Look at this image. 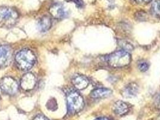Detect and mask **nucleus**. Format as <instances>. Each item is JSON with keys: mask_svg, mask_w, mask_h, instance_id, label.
<instances>
[{"mask_svg": "<svg viewBox=\"0 0 160 120\" xmlns=\"http://www.w3.org/2000/svg\"><path fill=\"white\" fill-rule=\"evenodd\" d=\"M36 60L34 53L29 49L20 50L15 56L16 64L22 70H28L32 69L36 63Z\"/></svg>", "mask_w": 160, "mask_h": 120, "instance_id": "f257e3e1", "label": "nucleus"}, {"mask_svg": "<svg viewBox=\"0 0 160 120\" xmlns=\"http://www.w3.org/2000/svg\"><path fill=\"white\" fill-rule=\"evenodd\" d=\"M18 17V13L14 8L0 7V27H12L16 24Z\"/></svg>", "mask_w": 160, "mask_h": 120, "instance_id": "f03ea898", "label": "nucleus"}, {"mask_svg": "<svg viewBox=\"0 0 160 120\" xmlns=\"http://www.w3.org/2000/svg\"><path fill=\"white\" fill-rule=\"evenodd\" d=\"M68 112L70 114H75L80 112L84 108V102L82 97L74 90L70 91L66 96Z\"/></svg>", "mask_w": 160, "mask_h": 120, "instance_id": "7ed1b4c3", "label": "nucleus"}, {"mask_svg": "<svg viewBox=\"0 0 160 120\" xmlns=\"http://www.w3.org/2000/svg\"><path fill=\"white\" fill-rule=\"evenodd\" d=\"M131 58L130 54L125 50H118L110 54L107 58L108 64L114 68H120L128 65Z\"/></svg>", "mask_w": 160, "mask_h": 120, "instance_id": "20e7f679", "label": "nucleus"}, {"mask_svg": "<svg viewBox=\"0 0 160 120\" xmlns=\"http://www.w3.org/2000/svg\"><path fill=\"white\" fill-rule=\"evenodd\" d=\"M0 88L10 95L15 94L18 89V84L16 80L11 77H5L0 80Z\"/></svg>", "mask_w": 160, "mask_h": 120, "instance_id": "39448f33", "label": "nucleus"}, {"mask_svg": "<svg viewBox=\"0 0 160 120\" xmlns=\"http://www.w3.org/2000/svg\"><path fill=\"white\" fill-rule=\"evenodd\" d=\"M13 50L8 45L0 46V68L6 67L12 62Z\"/></svg>", "mask_w": 160, "mask_h": 120, "instance_id": "423d86ee", "label": "nucleus"}, {"mask_svg": "<svg viewBox=\"0 0 160 120\" xmlns=\"http://www.w3.org/2000/svg\"><path fill=\"white\" fill-rule=\"evenodd\" d=\"M36 84V79L32 73H27L21 80V87L24 90L30 91L34 88Z\"/></svg>", "mask_w": 160, "mask_h": 120, "instance_id": "0eeeda50", "label": "nucleus"}, {"mask_svg": "<svg viewBox=\"0 0 160 120\" xmlns=\"http://www.w3.org/2000/svg\"><path fill=\"white\" fill-rule=\"evenodd\" d=\"M49 13L54 17L62 19L67 16V11L64 6L60 3H55L49 8Z\"/></svg>", "mask_w": 160, "mask_h": 120, "instance_id": "6e6552de", "label": "nucleus"}, {"mask_svg": "<svg viewBox=\"0 0 160 120\" xmlns=\"http://www.w3.org/2000/svg\"><path fill=\"white\" fill-rule=\"evenodd\" d=\"M138 91V87L134 82H131L127 85L122 91V94L125 98H132L136 97Z\"/></svg>", "mask_w": 160, "mask_h": 120, "instance_id": "1a4fd4ad", "label": "nucleus"}, {"mask_svg": "<svg viewBox=\"0 0 160 120\" xmlns=\"http://www.w3.org/2000/svg\"><path fill=\"white\" fill-rule=\"evenodd\" d=\"M72 82L75 88L80 90L87 88L89 84L88 78L81 74H77L74 76L72 78Z\"/></svg>", "mask_w": 160, "mask_h": 120, "instance_id": "9d476101", "label": "nucleus"}, {"mask_svg": "<svg viewBox=\"0 0 160 120\" xmlns=\"http://www.w3.org/2000/svg\"><path fill=\"white\" fill-rule=\"evenodd\" d=\"M112 91L108 88H96L91 92L90 96L95 99L103 98L112 95Z\"/></svg>", "mask_w": 160, "mask_h": 120, "instance_id": "9b49d317", "label": "nucleus"}, {"mask_svg": "<svg viewBox=\"0 0 160 120\" xmlns=\"http://www.w3.org/2000/svg\"><path fill=\"white\" fill-rule=\"evenodd\" d=\"M112 110L114 112L120 116H123L127 114L129 111V107L128 104L123 101L119 100L113 105Z\"/></svg>", "mask_w": 160, "mask_h": 120, "instance_id": "f8f14e48", "label": "nucleus"}, {"mask_svg": "<svg viewBox=\"0 0 160 120\" xmlns=\"http://www.w3.org/2000/svg\"><path fill=\"white\" fill-rule=\"evenodd\" d=\"M52 25L51 19L49 17L44 16L42 17L38 22V28L40 32H46L48 31Z\"/></svg>", "mask_w": 160, "mask_h": 120, "instance_id": "ddd939ff", "label": "nucleus"}, {"mask_svg": "<svg viewBox=\"0 0 160 120\" xmlns=\"http://www.w3.org/2000/svg\"><path fill=\"white\" fill-rule=\"evenodd\" d=\"M152 11L155 15L160 17V0H155L152 4Z\"/></svg>", "mask_w": 160, "mask_h": 120, "instance_id": "4468645a", "label": "nucleus"}, {"mask_svg": "<svg viewBox=\"0 0 160 120\" xmlns=\"http://www.w3.org/2000/svg\"><path fill=\"white\" fill-rule=\"evenodd\" d=\"M119 45L121 47L125 49V50L127 52L128 50H132L133 49V46H132V45H131L130 43H129L126 41L121 40L119 41Z\"/></svg>", "mask_w": 160, "mask_h": 120, "instance_id": "2eb2a0df", "label": "nucleus"}, {"mask_svg": "<svg viewBox=\"0 0 160 120\" xmlns=\"http://www.w3.org/2000/svg\"><path fill=\"white\" fill-rule=\"evenodd\" d=\"M149 67V64L144 61H142L138 64V68L141 72H146Z\"/></svg>", "mask_w": 160, "mask_h": 120, "instance_id": "dca6fc26", "label": "nucleus"}, {"mask_svg": "<svg viewBox=\"0 0 160 120\" xmlns=\"http://www.w3.org/2000/svg\"><path fill=\"white\" fill-rule=\"evenodd\" d=\"M68 1L73 2L78 8H82L84 6L83 0H68Z\"/></svg>", "mask_w": 160, "mask_h": 120, "instance_id": "f3484780", "label": "nucleus"}, {"mask_svg": "<svg viewBox=\"0 0 160 120\" xmlns=\"http://www.w3.org/2000/svg\"><path fill=\"white\" fill-rule=\"evenodd\" d=\"M33 120H49L48 118H47L45 116L43 115H37Z\"/></svg>", "mask_w": 160, "mask_h": 120, "instance_id": "a211bd4d", "label": "nucleus"}, {"mask_svg": "<svg viewBox=\"0 0 160 120\" xmlns=\"http://www.w3.org/2000/svg\"><path fill=\"white\" fill-rule=\"evenodd\" d=\"M152 0H135V1L139 4H148L151 2Z\"/></svg>", "mask_w": 160, "mask_h": 120, "instance_id": "6ab92c4d", "label": "nucleus"}, {"mask_svg": "<svg viewBox=\"0 0 160 120\" xmlns=\"http://www.w3.org/2000/svg\"><path fill=\"white\" fill-rule=\"evenodd\" d=\"M95 120H112V119H110V118H108V117H99V118H97Z\"/></svg>", "mask_w": 160, "mask_h": 120, "instance_id": "aec40b11", "label": "nucleus"}, {"mask_svg": "<svg viewBox=\"0 0 160 120\" xmlns=\"http://www.w3.org/2000/svg\"><path fill=\"white\" fill-rule=\"evenodd\" d=\"M157 107L158 109H160V96L159 97V98H158L157 102Z\"/></svg>", "mask_w": 160, "mask_h": 120, "instance_id": "412c9836", "label": "nucleus"}, {"mask_svg": "<svg viewBox=\"0 0 160 120\" xmlns=\"http://www.w3.org/2000/svg\"><path fill=\"white\" fill-rule=\"evenodd\" d=\"M158 120H160V117H159V118H158Z\"/></svg>", "mask_w": 160, "mask_h": 120, "instance_id": "4be33fe9", "label": "nucleus"}]
</instances>
